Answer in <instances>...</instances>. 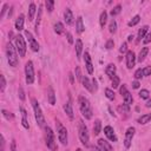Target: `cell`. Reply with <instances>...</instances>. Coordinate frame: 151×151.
Here are the masks:
<instances>
[{
  "label": "cell",
  "mask_w": 151,
  "mask_h": 151,
  "mask_svg": "<svg viewBox=\"0 0 151 151\" xmlns=\"http://www.w3.org/2000/svg\"><path fill=\"white\" fill-rule=\"evenodd\" d=\"M78 104H79V109H80L83 117L85 119H91L93 116V111H92V106H91L88 99L85 98L84 96H79L78 97Z\"/></svg>",
  "instance_id": "obj_1"
},
{
  "label": "cell",
  "mask_w": 151,
  "mask_h": 151,
  "mask_svg": "<svg viewBox=\"0 0 151 151\" xmlns=\"http://www.w3.org/2000/svg\"><path fill=\"white\" fill-rule=\"evenodd\" d=\"M6 55H7V60H8L9 66L17 67V66H18V63H19V59H18V51H17V48H15L11 42H8L7 46H6Z\"/></svg>",
  "instance_id": "obj_2"
},
{
  "label": "cell",
  "mask_w": 151,
  "mask_h": 151,
  "mask_svg": "<svg viewBox=\"0 0 151 151\" xmlns=\"http://www.w3.org/2000/svg\"><path fill=\"white\" fill-rule=\"evenodd\" d=\"M32 107H33V111H34V117H35V120L38 123V125L40 127H44L45 126V117L42 114V111H41V107L38 103V100L35 98L32 99Z\"/></svg>",
  "instance_id": "obj_3"
},
{
  "label": "cell",
  "mask_w": 151,
  "mask_h": 151,
  "mask_svg": "<svg viewBox=\"0 0 151 151\" xmlns=\"http://www.w3.org/2000/svg\"><path fill=\"white\" fill-rule=\"evenodd\" d=\"M78 134H79V139H80L81 144L85 146H88V139H90L88 131H87L85 123L81 119L78 122Z\"/></svg>",
  "instance_id": "obj_4"
},
{
  "label": "cell",
  "mask_w": 151,
  "mask_h": 151,
  "mask_svg": "<svg viewBox=\"0 0 151 151\" xmlns=\"http://www.w3.org/2000/svg\"><path fill=\"white\" fill-rule=\"evenodd\" d=\"M45 140H46V145L51 151H55L57 146H55V138H54V133L51 130L50 126H45Z\"/></svg>",
  "instance_id": "obj_5"
},
{
  "label": "cell",
  "mask_w": 151,
  "mask_h": 151,
  "mask_svg": "<svg viewBox=\"0 0 151 151\" xmlns=\"http://www.w3.org/2000/svg\"><path fill=\"white\" fill-rule=\"evenodd\" d=\"M14 42H15V48L18 51V54L20 57H25L26 54V42H25V38L21 34H18L14 37Z\"/></svg>",
  "instance_id": "obj_6"
},
{
  "label": "cell",
  "mask_w": 151,
  "mask_h": 151,
  "mask_svg": "<svg viewBox=\"0 0 151 151\" xmlns=\"http://www.w3.org/2000/svg\"><path fill=\"white\" fill-rule=\"evenodd\" d=\"M25 76H26V83L28 85L34 83V67L31 60H28L25 65Z\"/></svg>",
  "instance_id": "obj_7"
},
{
  "label": "cell",
  "mask_w": 151,
  "mask_h": 151,
  "mask_svg": "<svg viewBox=\"0 0 151 151\" xmlns=\"http://www.w3.org/2000/svg\"><path fill=\"white\" fill-rule=\"evenodd\" d=\"M57 132H58V138L59 142L63 145H67V130L64 125H61L60 122L57 120Z\"/></svg>",
  "instance_id": "obj_8"
},
{
  "label": "cell",
  "mask_w": 151,
  "mask_h": 151,
  "mask_svg": "<svg viewBox=\"0 0 151 151\" xmlns=\"http://www.w3.org/2000/svg\"><path fill=\"white\" fill-rule=\"evenodd\" d=\"M119 92H120V94H122V97H123V99H124L125 104L131 105V104H132V101H133V98H132V94L127 91V88H126V86H125V85H122V86H120Z\"/></svg>",
  "instance_id": "obj_9"
},
{
  "label": "cell",
  "mask_w": 151,
  "mask_h": 151,
  "mask_svg": "<svg viewBox=\"0 0 151 151\" xmlns=\"http://www.w3.org/2000/svg\"><path fill=\"white\" fill-rule=\"evenodd\" d=\"M134 131H136V129H134L133 126H130V127L126 130V132H125L124 145H125L126 149H129V147L131 146V142H132V138H133V136H134Z\"/></svg>",
  "instance_id": "obj_10"
},
{
  "label": "cell",
  "mask_w": 151,
  "mask_h": 151,
  "mask_svg": "<svg viewBox=\"0 0 151 151\" xmlns=\"http://www.w3.org/2000/svg\"><path fill=\"white\" fill-rule=\"evenodd\" d=\"M25 37L27 38V40H28V42H29V47L32 48V51L38 52V51H39V44H38V41L34 39V37L32 35V33H31L29 31H25Z\"/></svg>",
  "instance_id": "obj_11"
},
{
  "label": "cell",
  "mask_w": 151,
  "mask_h": 151,
  "mask_svg": "<svg viewBox=\"0 0 151 151\" xmlns=\"http://www.w3.org/2000/svg\"><path fill=\"white\" fill-rule=\"evenodd\" d=\"M125 59H126V66H127V68H130V70L133 68V66L136 64V54H134V52L133 51H127Z\"/></svg>",
  "instance_id": "obj_12"
},
{
  "label": "cell",
  "mask_w": 151,
  "mask_h": 151,
  "mask_svg": "<svg viewBox=\"0 0 151 151\" xmlns=\"http://www.w3.org/2000/svg\"><path fill=\"white\" fill-rule=\"evenodd\" d=\"M104 133H105V136H106L111 142H117V140H118V138H117V136H116V133H114L112 126H110V125L105 126V127H104Z\"/></svg>",
  "instance_id": "obj_13"
},
{
  "label": "cell",
  "mask_w": 151,
  "mask_h": 151,
  "mask_svg": "<svg viewBox=\"0 0 151 151\" xmlns=\"http://www.w3.org/2000/svg\"><path fill=\"white\" fill-rule=\"evenodd\" d=\"M84 60H85V66H86V70L90 74L93 73V65H92V60H91V57L88 54V52H85L84 53Z\"/></svg>",
  "instance_id": "obj_14"
},
{
  "label": "cell",
  "mask_w": 151,
  "mask_h": 151,
  "mask_svg": "<svg viewBox=\"0 0 151 151\" xmlns=\"http://www.w3.org/2000/svg\"><path fill=\"white\" fill-rule=\"evenodd\" d=\"M98 146H99L103 151H113L112 145H111L107 140H105V139H103V138L98 139Z\"/></svg>",
  "instance_id": "obj_15"
},
{
  "label": "cell",
  "mask_w": 151,
  "mask_h": 151,
  "mask_svg": "<svg viewBox=\"0 0 151 151\" xmlns=\"http://www.w3.org/2000/svg\"><path fill=\"white\" fill-rule=\"evenodd\" d=\"M64 18H65V21L67 25H72L73 21H74V18H73V13L70 8H66L65 12H64Z\"/></svg>",
  "instance_id": "obj_16"
},
{
  "label": "cell",
  "mask_w": 151,
  "mask_h": 151,
  "mask_svg": "<svg viewBox=\"0 0 151 151\" xmlns=\"http://www.w3.org/2000/svg\"><path fill=\"white\" fill-rule=\"evenodd\" d=\"M81 83H83V86L88 91V92H93L94 91V88H93V84H92V81L86 77V76H84L83 77V79H81Z\"/></svg>",
  "instance_id": "obj_17"
},
{
  "label": "cell",
  "mask_w": 151,
  "mask_h": 151,
  "mask_svg": "<svg viewBox=\"0 0 151 151\" xmlns=\"http://www.w3.org/2000/svg\"><path fill=\"white\" fill-rule=\"evenodd\" d=\"M116 71H117V67H116L114 64H109V65L106 66V68H105V73H106L111 79L116 76Z\"/></svg>",
  "instance_id": "obj_18"
},
{
  "label": "cell",
  "mask_w": 151,
  "mask_h": 151,
  "mask_svg": "<svg viewBox=\"0 0 151 151\" xmlns=\"http://www.w3.org/2000/svg\"><path fill=\"white\" fill-rule=\"evenodd\" d=\"M47 99L51 105L55 104V93H54V90L52 86H48V88H47Z\"/></svg>",
  "instance_id": "obj_19"
},
{
  "label": "cell",
  "mask_w": 151,
  "mask_h": 151,
  "mask_svg": "<svg viewBox=\"0 0 151 151\" xmlns=\"http://www.w3.org/2000/svg\"><path fill=\"white\" fill-rule=\"evenodd\" d=\"M64 110H65V112H66L67 117H68V118L72 120V119L74 118V114H73V107H72L71 101H67V103L64 105Z\"/></svg>",
  "instance_id": "obj_20"
},
{
  "label": "cell",
  "mask_w": 151,
  "mask_h": 151,
  "mask_svg": "<svg viewBox=\"0 0 151 151\" xmlns=\"http://www.w3.org/2000/svg\"><path fill=\"white\" fill-rule=\"evenodd\" d=\"M76 31L77 33H83L85 31V26H84V22H83V18L81 17H78L77 19V22H76Z\"/></svg>",
  "instance_id": "obj_21"
},
{
  "label": "cell",
  "mask_w": 151,
  "mask_h": 151,
  "mask_svg": "<svg viewBox=\"0 0 151 151\" xmlns=\"http://www.w3.org/2000/svg\"><path fill=\"white\" fill-rule=\"evenodd\" d=\"M81 53H83V41L80 39H77L76 40V54L78 59H80Z\"/></svg>",
  "instance_id": "obj_22"
},
{
  "label": "cell",
  "mask_w": 151,
  "mask_h": 151,
  "mask_svg": "<svg viewBox=\"0 0 151 151\" xmlns=\"http://www.w3.org/2000/svg\"><path fill=\"white\" fill-rule=\"evenodd\" d=\"M24 21H25L24 15L20 14V15L17 18V20H15V29H17V31H21V29H24Z\"/></svg>",
  "instance_id": "obj_23"
},
{
  "label": "cell",
  "mask_w": 151,
  "mask_h": 151,
  "mask_svg": "<svg viewBox=\"0 0 151 151\" xmlns=\"http://www.w3.org/2000/svg\"><path fill=\"white\" fill-rule=\"evenodd\" d=\"M147 31H149V26L147 25H145V26H143L139 31H138V35H137V40L138 41H140L142 39H144V37L147 34Z\"/></svg>",
  "instance_id": "obj_24"
},
{
  "label": "cell",
  "mask_w": 151,
  "mask_h": 151,
  "mask_svg": "<svg viewBox=\"0 0 151 151\" xmlns=\"http://www.w3.org/2000/svg\"><path fill=\"white\" fill-rule=\"evenodd\" d=\"M147 53H149V47H143L140 50L139 54H138V61H140V63L144 61L145 58H146V55H147Z\"/></svg>",
  "instance_id": "obj_25"
},
{
  "label": "cell",
  "mask_w": 151,
  "mask_h": 151,
  "mask_svg": "<svg viewBox=\"0 0 151 151\" xmlns=\"http://www.w3.org/2000/svg\"><path fill=\"white\" fill-rule=\"evenodd\" d=\"M150 120H151V113H146V114H143L142 117H139L137 122H138L139 124L144 125V124H147Z\"/></svg>",
  "instance_id": "obj_26"
},
{
  "label": "cell",
  "mask_w": 151,
  "mask_h": 151,
  "mask_svg": "<svg viewBox=\"0 0 151 151\" xmlns=\"http://www.w3.org/2000/svg\"><path fill=\"white\" fill-rule=\"evenodd\" d=\"M100 131H101V122L99 119H96L94 124H93V133L97 136L100 133Z\"/></svg>",
  "instance_id": "obj_27"
},
{
  "label": "cell",
  "mask_w": 151,
  "mask_h": 151,
  "mask_svg": "<svg viewBox=\"0 0 151 151\" xmlns=\"http://www.w3.org/2000/svg\"><path fill=\"white\" fill-rule=\"evenodd\" d=\"M35 9H37V7H35V4H31L29 5V7H28V20L29 21H32L33 20V18H34V14H35Z\"/></svg>",
  "instance_id": "obj_28"
},
{
  "label": "cell",
  "mask_w": 151,
  "mask_h": 151,
  "mask_svg": "<svg viewBox=\"0 0 151 151\" xmlns=\"http://www.w3.org/2000/svg\"><path fill=\"white\" fill-rule=\"evenodd\" d=\"M64 31H65V27H64V25H63L61 22L58 21V22L54 24V32H55L57 34H63Z\"/></svg>",
  "instance_id": "obj_29"
},
{
  "label": "cell",
  "mask_w": 151,
  "mask_h": 151,
  "mask_svg": "<svg viewBox=\"0 0 151 151\" xmlns=\"http://www.w3.org/2000/svg\"><path fill=\"white\" fill-rule=\"evenodd\" d=\"M106 20H107V13H106V11H103V12H101V14H100V18H99L100 27H104V26H105Z\"/></svg>",
  "instance_id": "obj_30"
},
{
  "label": "cell",
  "mask_w": 151,
  "mask_h": 151,
  "mask_svg": "<svg viewBox=\"0 0 151 151\" xmlns=\"http://www.w3.org/2000/svg\"><path fill=\"white\" fill-rule=\"evenodd\" d=\"M20 110H21V112H22V120H21L22 126H24L25 129H28V127H29V125H28V123H27V113H26V111H25L22 107H21Z\"/></svg>",
  "instance_id": "obj_31"
},
{
  "label": "cell",
  "mask_w": 151,
  "mask_h": 151,
  "mask_svg": "<svg viewBox=\"0 0 151 151\" xmlns=\"http://www.w3.org/2000/svg\"><path fill=\"white\" fill-rule=\"evenodd\" d=\"M109 31L111 33H116L117 32V21L114 19H112L110 21V25H109Z\"/></svg>",
  "instance_id": "obj_32"
},
{
  "label": "cell",
  "mask_w": 151,
  "mask_h": 151,
  "mask_svg": "<svg viewBox=\"0 0 151 151\" xmlns=\"http://www.w3.org/2000/svg\"><path fill=\"white\" fill-rule=\"evenodd\" d=\"M139 21H140V15H138V14H137V15H134V17H133V18H132V19L129 21V24H127V25H129L130 27H132V26L137 25Z\"/></svg>",
  "instance_id": "obj_33"
},
{
  "label": "cell",
  "mask_w": 151,
  "mask_h": 151,
  "mask_svg": "<svg viewBox=\"0 0 151 151\" xmlns=\"http://www.w3.org/2000/svg\"><path fill=\"white\" fill-rule=\"evenodd\" d=\"M45 7H46L47 11L51 13V12L53 11V8H54V1H52V0H46V1H45Z\"/></svg>",
  "instance_id": "obj_34"
},
{
  "label": "cell",
  "mask_w": 151,
  "mask_h": 151,
  "mask_svg": "<svg viewBox=\"0 0 151 151\" xmlns=\"http://www.w3.org/2000/svg\"><path fill=\"white\" fill-rule=\"evenodd\" d=\"M120 11H122V6H120V5H117V6H114V7L111 9L110 14H111L112 17H114V15L119 14V13H120Z\"/></svg>",
  "instance_id": "obj_35"
},
{
  "label": "cell",
  "mask_w": 151,
  "mask_h": 151,
  "mask_svg": "<svg viewBox=\"0 0 151 151\" xmlns=\"http://www.w3.org/2000/svg\"><path fill=\"white\" fill-rule=\"evenodd\" d=\"M105 96H106V98H109L110 100H113V99H114V92H113L111 88H105Z\"/></svg>",
  "instance_id": "obj_36"
},
{
  "label": "cell",
  "mask_w": 151,
  "mask_h": 151,
  "mask_svg": "<svg viewBox=\"0 0 151 151\" xmlns=\"http://www.w3.org/2000/svg\"><path fill=\"white\" fill-rule=\"evenodd\" d=\"M138 94L142 99H149V97H150V92L147 90H142V91H139Z\"/></svg>",
  "instance_id": "obj_37"
},
{
  "label": "cell",
  "mask_w": 151,
  "mask_h": 151,
  "mask_svg": "<svg viewBox=\"0 0 151 151\" xmlns=\"http://www.w3.org/2000/svg\"><path fill=\"white\" fill-rule=\"evenodd\" d=\"M119 84H120L119 77H118V76H114V77L112 78V87H113V88H117V87L119 86Z\"/></svg>",
  "instance_id": "obj_38"
},
{
  "label": "cell",
  "mask_w": 151,
  "mask_h": 151,
  "mask_svg": "<svg viewBox=\"0 0 151 151\" xmlns=\"http://www.w3.org/2000/svg\"><path fill=\"white\" fill-rule=\"evenodd\" d=\"M5 87H6V79H5V77L2 74H0V91L4 92Z\"/></svg>",
  "instance_id": "obj_39"
},
{
  "label": "cell",
  "mask_w": 151,
  "mask_h": 151,
  "mask_svg": "<svg viewBox=\"0 0 151 151\" xmlns=\"http://www.w3.org/2000/svg\"><path fill=\"white\" fill-rule=\"evenodd\" d=\"M41 13H42L41 7H39V9H38V18H37V22H35V29H37V32H38V27H39V24H40V20H41Z\"/></svg>",
  "instance_id": "obj_40"
},
{
  "label": "cell",
  "mask_w": 151,
  "mask_h": 151,
  "mask_svg": "<svg viewBox=\"0 0 151 151\" xmlns=\"http://www.w3.org/2000/svg\"><path fill=\"white\" fill-rule=\"evenodd\" d=\"M74 72H76V78H77L79 81H81V79H83V74H81V70H80V67L77 66Z\"/></svg>",
  "instance_id": "obj_41"
},
{
  "label": "cell",
  "mask_w": 151,
  "mask_h": 151,
  "mask_svg": "<svg viewBox=\"0 0 151 151\" xmlns=\"http://www.w3.org/2000/svg\"><path fill=\"white\" fill-rule=\"evenodd\" d=\"M1 112H2V116H4L6 119H8V120H9V119H13V114H12L11 112H8L7 110H2Z\"/></svg>",
  "instance_id": "obj_42"
},
{
  "label": "cell",
  "mask_w": 151,
  "mask_h": 151,
  "mask_svg": "<svg viewBox=\"0 0 151 151\" xmlns=\"http://www.w3.org/2000/svg\"><path fill=\"white\" fill-rule=\"evenodd\" d=\"M142 77H144V76H143V70H142V68H138V70L134 72V78L138 80V79H140Z\"/></svg>",
  "instance_id": "obj_43"
},
{
  "label": "cell",
  "mask_w": 151,
  "mask_h": 151,
  "mask_svg": "<svg viewBox=\"0 0 151 151\" xmlns=\"http://www.w3.org/2000/svg\"><path fill=\"white\" fill-rule=\"evenodd\" d=\"M151 74V66H146L145 68H143V76L144 77H147Z\"/></svg>",
  "instance_id": "obj_44"
},
{
  "label": "cell",
  "mask_w": 151,
  "mask_h": 151,
  "mask_svg": "<svg viewBox=\"0 0 151 151\" xmlns=\"http://www.w3.org/2000/svg\"><path fill=\"white\" fill-rule=\"evenodd\" d=\"M118 110H119V111H123V112H129L130 107H129L127 104H123V105H120V106L118 107Z\"/></svg>",
  "instance_id": "obj_45"
},
{
  "label": "cell",
  "mask_w": 151,
  "mask_h": 151,
  "mask_svg": "<svg viewBox=\"0 0 151 151\" xmlns=\"http://www.w3.org/2000/svg\"><path fill=\"white\" fill-rule=\"evenodd\" d=\"M119 52L120 53H124V52H127V44L126 42H123L120 45V48H119Z\"/></svg>",
  "instance_id": "obj_46"
},
{
  "label": "cell",
  "mask_w": 151,
  "mask_h": 151,
  "mask_svg": "<svg viewBox=\"0 0 151 151\" xmlns=\"http://www.w3.org/2000/svg\"><path fill=\"white\" fill-rule=\"evenodd\" d=\"M18 94H19V98H20L21 100H25V92H24L22 87H19V90H18Z\"/></svg>",
  "instance_id": "obj_47"
},
{
  "label": "cell",
  "mask_w": 151,
  "mask_h": 151,
  "mask_svg": "<svg viewBox=\"0 0 151 151\" xmlns=\"http://www.w3.org/2000/svg\"><path fill=\"white\" fill-rule=\"evenodd\" d=\"M113 45H114V41H113L112 39H110V40H107V42H106L105 47H106L107 50H111V48L113 47Z\"/></svg>",
  "instance_id": "obj_48"
},
{
  "label": "cell",
  "mask_w": 151,
  "mask_h": 151,
  "mask_svg": "<svg viewBox=\"0 0 151 151\" xmlns=\"http://www.w3.org/2000/svg\"><path fill=\"white\" fill-rule=\"evenodd\" d=\"M151 41V33H147L145 37H144V39H143V42L144 44H149Z\"/></svg>",
  "instance_id": "obj_49"
},
{
  "label": "cell",
  "mask_w": 151,
  "mask_h": 151,
  "mask_svg": "<svg viewBox=\"0 0 151 151\" xmlns=\"http://www.w3.org/2000/svg\"><path fill=\"white\" fill-rule=\"evenodd\" d=\"M7 7H8V5H7V4H5V5H4V7H2V9H1V13H0V18H4V15H5L6 11H7Z\"/></svg>",
  "instance_id": "obj_50"
},
{
  "label": "cell",
  "mask_w": 151,
  "mask_h": 151,
  "mask_svg": "<svg viewBox=\"0 0 151 151\" xmlns=\"http://www.w3.org/2000/svg\"><path fill=\"white\" fill-rule=\"evenodd\" d=\"M66 38H67V41L70 44H73V37H72V34L70 32H66Z\"/></svg>",
  "instance_id": "obj_51"
},
{
  "label": "cell",
  "mask_w": 151,
  "mask_h": 151,
  "mask_svg": "<svg viewBox=\"0 0 151 151\" xmlns=\"http://www.w3.org/2000/svg\"><path fill=\"white\" fill-rule=\"evenodd\" d=\"M11 151H17V143H15V139H13L12 143H11Z\"/></svg>",
  "instance_id": "obj_52"
},
{
  "label": "cell",
  "mask_w": 151,
  "mask_h": 151,
  "mask_svg": "<svg viewBox=\"0 0 151 151\" xmlns=\"http://www.w3.org/2000/svg\"><path fill=\"white\" fill-rule=\"evenodd\" d=\"M139 81L138 80H134V81H132V87L133 88H139Z\"/></svg>",
  "instance_id": "obj_53"
},
{
  "label": "cell",
  "mask_w": 151,
  "mask_h": 151,
  "mask_svg": "<svg viewBox=\"0 0 151 151\" xmlns=\"http://www.w3.org/2000/svg\"><path fill=\"white\" fill-rule=\"evenodd\" d=\"M91 150H92V151H103L99 146H96V145H92V146H91Z\"/></svg>",
  "instance_id": "obj_54"
},
{
  "label": "cell",
  "mask_w": 151,
  "mask_h": 151,
  "mask_svg": "<svg viewBox=\"0 0 151 151\" xmlns=\"http://www.w3.org/2000/svg\"><path fill=\"white\" fill-rule=\"evenodd\" d=\"M68 77H70V81L73 84V83H74V76H73L72 73H70V74H68Z\"/></svg>",
  "instance_id": "obj_55"
},
{
  "label": "cell",
  "mask_w": 151,
  "mask_h": 151,
  "mask_svg": "<svg viewBox=\"0 0 151 151\" xmlns=\"http://www.w3.org/2000/svg\"><path fill=\"white\" fill-rule=\"evenodd\" d=\"M92 84H93V88H94V91H97V87H98V86H97V81H96V79L92 80Z\"/></svg>",
  "instance_id": "obj_56"
},
{
  "label": "cell",
  "mask_w": 151,
  "mask_h": 151,
  "mask_svg": "<svg viewBox=\"0 0 151 151\" xmlns=\"http://www.w3.org/2000/svg\"><path fill=\"white\" fill-rule=\"evenodd\" d=\"M145 106H146V107H151V98H149V99H147V101H146Z\"/></svg>",
  "instance_id": "obj_57"
},
{
  "label": "cell",
  "mask_w": 151,
  "mask_h": 151,
  "mask_svg": "<svg viewBox=\"0 0 151 151\" xmlns=\"http://www.w3.org/2000/svg\"><path fill=\"white\" fill-rule=\"evenodd\" d=\"M132 40H133V35H132V34H130V35H129V38H127V41H132Z\"/></svg>",
  "instance_id": "obj_58"
},
{
  "label": "cell",
  "mask_w": 151,
  "mask_h": 151,
  "mask_svg": "<svg viewBox=\"0 0 151 151\" xmlns=\"http://www.w3.org/2000/svg\"><path fill=\"white\" fill-rule=\"evenodd\" d=\"M76 151H83V150H81V149H77Z\"/></svg>",
  "instance_id": "obj_59"
},
{
  "label": "cell",
  "mask_w": 151,
  "mask_h": 151,
  "mask_svg": "<svg viewBox=\"0 0 151 151\" xmlns=\"http://www.w3.org/2000/svg\"><path fill=\"white\" fill-rule=\"evenodd\" d=\"M149 151H151V149H150V150H149Z\"/></svg>",
  "instance_id": "obj_60"
}]
</instances>
